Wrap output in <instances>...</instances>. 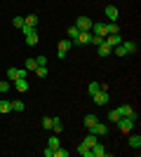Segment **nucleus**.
<instances>
[{
	"instance_id": "nucleus-25",
	"label": "nucleus",
	"mask_w": 141,
	"mask_h": 157,
	"mask_svg": "<svg viewBox=\"0 0 141 157\" xmlns=\"http://www.w3.org/2000/svg\"><path fill=\"white\" fill-rule=\"evenodd\" d=\"M10 89H12V85H10L7 80H2V82H0V94H7Z\"/></svg>"
},
{
	"instance_id": "nucleus-34",
	"label": "nucleus",
	"mask_w": 141,
	"mask_h": 157,
	"mask_svg": "<svg viewBox=\"0 0 141 157\" xmlns=\"http://www.w3.org/2000/svg\"><path fill=\"white\" fill-rule=\"evenodd\" d=\"M99 89H101V85H99V82H89V94H96Z\"/></svg>"
},
{
	"instance_id": "nucleus-17",
	"label": "nucleus",
	"mask_w": 141,
	"mask_h": 157,
	"mask_svg": "<svg viewBox=\"0 0 141 157\" xmlns=\"http://www.w3.org/2000/svg\"><path fill=\"white\" fill-rule=\"evenodd\" d=\"M64 131V124H61L59 117H52V134H61Z\"/></svg>"
},
{
	"instance_id": "nucleus-30",
	"label": "nucleus",
	"mask_w": 141,
	"mask_h": 157,
	"mask_svg": "<svg viewBox=\"0 0 141 157\" xmlns=\"http://www.w3.org/2000/svg\"><path fill=\"white\" fill-rule=\"evenodd\" d=\"M12 103V110H24V101H10Z\"/></svg>"
},
{
	"instance_id": "nucleus-15",
	"label": "nucleus",
	"mask_w": 141,
	"mask_h": 157,
	"mask_svg": "<svg viewBox=\"0 0 141 157\" xmlns=\"http://www.w3.org/2000/svg\"><path fill=\"white\" fill-rule=\"evenodd\" d=\"M26 45H28V47L38 45V31H35V28H33V31H31V33L26 35Z\"/></svg>"
},
{
	"instance_id": "nucleus-21",
	"label": "nucleus",
	"mask_w": 141,
	"mask_h": 157,
	"mask_svg": "<svg viewBox=\"0 0 141 157\" xmlns=\"http://www.w3.org/2000/svg\"><path fill=\"white\" fill-rule=\"evenodd\" d=\"M129 145H132V148H136V150L141 148V136H139V134H136V136H129Z\"/></svg>"
},
{
	"instance_id": "nucleus-1",
	"label": "nucleus",
	"mask_w": 141,
	"mask_h": 157,
	"mask_svg": "<svg viewBox=\"0 0 141 157\" xmlns=\"http://www.w3.org/2000/svg\"><path fill=\"white\" fill-rule=\"evenodd\" d=\"M132 52H136L134 42H120L118 47H113V52H111V54H115V56H127V54H132Z\"/></svg>"
},
{
	"instance_id": "nucleus-7",
	"label": "nucleus",
	"mask_w": 141,
	"mask_h": 157,
	"mask_svg": "<svg viewBox=\"0 0 141 157\" xmlns=\"http://www.w3.org/2000/svg\"><path fill=\"white\" fill-rule=\"evenodd\" d=\"M71 45H73L71 40H61L59 45H57V52H59V59H66V52L71 49Z\"/></svg>"
},
{
	"instance_id": "nucleus-36",
	"label": "nucleus",
	"mask_w": 141,
	"mask_h": 157,
	"mask_svg": "<svg viewBox=\"0 0 141 157\" xmlns=\"http://www.w3.org/2000/svg\"><path fill=\"white\" fill-rule=\"evenodd\" d=\"M101 42H104V38H99V35H92V45H96V47H99Z\"/></svg>"
},
{
	"instance_id": "nucleus-33",
	"label": "nucleus",
	"mask_w": 141,
	"mask_h": 157,
	"mask_svg": "<svg viewBox=\"0 0 141 157\" xmlns=\"http://www.w3.org/2000/svg\"><path fill=\"white\" fill-rule=\"evenodd\" d=\"M42 129H52V117H42Z\"/></svg>"
},
{
	"instance_id": "nucleus-11",
	"label": "nucleus",
	"mask_w": 141,
	"mask_h": 157,
	"mask_svg": "<svg viewBox=\"0 0 141 157\" xmlns=\"http://www.w3.org/2000/svg\"><path fill=\"white\" fill-rule=\"evenodd\" d=\"M104 42H106L108 47H118L122 42V38H120V33H115V35H106V38H104Z\"/></svg>"
},
{
	"instance_id": "nucleus-2",
	"label": "nucleus",
	"mask_w": 141,
	"mask_h": 157,
	"mask_svg": "<svg viewBox=\"0 0 141 157\" xmlns=\"http://www.w3.org/2000/svg\"><path fill=\"white\" fill-rule=\"evenodd\" d=\"M134 124H136V120H132V117H120L118 120V127H120V131H125V134H129V131L134 129Z\"/></svg>"
},
{
	"instance_id": "nucleus-14",
	"label": "nucleus",
	"mask_w": 141,
	"mask_h": 157,
	"mask_svg": "<svg viewBox=\"0 0 141 157\" xmlns=\"http://www.w3.org/2000/svg\"><path fill=\"white\" fill-rule=\"evenodd\" d=\"M14 89H17V92H26V89H28V82H26V78L14 80Z\"/></svg>"
},
{
	"instance_id": "nucleus-10",
	"label": "nucleus",
	"mask_w": 141,
	"mask_h": 157,
	"mask_svg": "<svg viewBox=\"0 0 141 157\" xmlns=\"http://www.w3.org/2000/svg\"><path fill=\"white\" fill-rule=\"evenodd\" d=\"M106 155H108V150L99 143V141H96V143L92 145V157H106Z\"/></svg>"
},
{
	"instance_id": "nucleus-31",
	"label": "nucleus",
	"mask_w": 141,
	"mask_h": 157,
	"mask_svg": "<svg viewBox=\"0 0 141 157\" xmlns=\"http://www.w3.org/2000/svg\"><path fill=\"white\" fill-rule=\"evenodd\" d=\"M12 24H14L17 28H21L24 24H26V21H24V17H14V19H12Z\"/></svg>"
},
{
	"instance_id": "nucleus-8",
	"label": "nucleus",
	"mask_w": 141,
	"mask_h": 157,
	"mask_svg": "<svg viewBox=\"0 0 141 157\" xmlns=\"http://www.w3.org/2000/svg\"><path fill=\"white\" fill-rule=\"evenodd\" d=\"M92 24H94L92 19H87V17H80V19H78V24H75V28H78V31H92Z\"/></svg>"
},
{
	"instance_id": "nucleus-32",
	"label": "nucleus",
	"mask_w": 141,
	"mask_h": 157,
	"mask_svg": "<svg viewBox=\"0 0 141 157\" xmlns=\"http://www.w3.org/2000/svg\"><path fill=\"white\" fill-rule=\"evenodd\" d=\"M108 120H111V122H118V120H120V115H118V110H115V108L108 113Z\"/></svg>"
},
{
	"instance_id": "nucleus-27",
	"label": "nucleus",
	"mask_w": 141,
	"mask_h": 157,
	"mask_svg": "<svg viewBox=\"0 0 141 157\" xmlns=\"http://www.w3.org/2000/svg\"><path fill=\"white\" fill-rule=\"evenodd\" d=\"M35 75H38V78H45V75H47V66H38V68H35Z\"/></svg>"
},
{
	"instance_id": "nucleus-16",
	"label": "nucleus",
	"mask_w": 141,
	"mask_h": 157,
	"mask_svg": "<svg viewBox=\"0 0 141 157\" xmlns=\"http://www.w3.org/2000/svg\"><path fill=\"white\" fill-rule=\"evenodd\" d=\"M96 141H99V136H94V134H87V136L82 138V145H87L89 150H92V145L96 143Z\"/></svg>"
},
{
	"instance_id": "nucleus-4",
	"label": "nucleus",
	"mask_w": 141,
	"mask_h": 157,
	"mask_svg": "<svg viewBox=\"0 0 141 157\" xmlns=\"http://www.w3.org/2000/svg\"><path fill=\"white\" fill-rule=\"evenodd\" d=\"M89 134H94V136H106V134H108V124L96 122L94 127H89Z\"/></svg>"
},
{
	"instance_id": "nucleus-28",
	"label": "nucleus",
	"mask_w": 141,
	"mask_h": 157,
	"mask_svg": "<svg viewBox=\"0 0 141 157\" xmlns=\"http://www.w3.org/2000/svg\"><path fill=\"white\" fill-rule=\"evenodd\" d=\"M78 33H80V31H78L75 26H71V28H68V38H71V42H73V40L78 38Z\"/></svg>"
},
{
	"instance_id": "nucleus-13",
	"label": "nucleus",
	"mask_w": 141,
	"mask_h": 157,
	"mask_svg": "<svg viewBox=\"0 0 141 157\" xmlns=\"http://www.w3.org/2000/svg\"><path fill=\"white\" fill-rule=\"evenodd\" d=\"M104 12H106L108 21H118V7H115V5H108L106 10H104Z\"/></svg>"
},
{
	"instance_id": "nucleus-12",
	"label": "nucleus",
	"mask_w": 141,
	"mask_h": 157,
	"mask_svg": "<svg viewBox=\"0 0 141 157\" xmlns=\"http://www.w3.org/2000/svg\"><path fill=\"white\" fill-rule=\"evenodd\" d=\"M61 145V138H59V134H52V136L47 138V148H52V150H57Z\"/></svg>"
},
{
	"instance_id": "nucleus-23",
	"label": "nucleus",
	"mask_w": 141,
	"mask_h": 157,
	"mask_svg": "<svg viewBox=\"0 0 141 157\" xmlns=\"http://www.w3.org/2000/svg\"><path fill=\"white\" fill-rule=\"evenodd\" d=\"M96 122H99V120H96V115H87V117H85V127H87V129H89V127H94Z\"/></svg>"
},
{
	"instance_id": "nucleus-9",
	"label": "nucleus",
	"mask_w": 141,
	"mask_h": 157,
	"mask_svg": "<svg viewBox=\"0 0 141 157\" xmlns=\"http://www.w3.org/2000/svg\"><path fill=\"white\" fill-rule=\"evenodd\" d=\"M92 35L106 38V35H108V31H106V24H92Z\"/></svg>"
},
{
	"instance_id": "nucleus-19",
	"label": "nucleus",
	"mask_w": 141,
	"mask_h": 157,
	"mask_svg": "<svg viewBox=\"0 0 141 157\" xmlns=\"http://www.w3.org/2000/svg\"><path fill=\"white\" fill-rule=\"evenodd\" d=\"M5 78H7V80H12V82H14V80H19V68H7Z\"/></svg>"
},
{
	"instance_id": "nucleus-6",
	"label": "nucleus",
	"mask_w": 141,
	"mask_h": 157,
	"mask_svg": "<svg viewBox=\"0 0 141 157\" xmlns=\"http://www.w3.org/2000/svg\"><path fill=\"white\" fill-rule=\"evenodd\" d=\"M115 110H118V115H120V117H132V120H136V113L132 110V105H118Z\"/></svg>"
},
{
	"instance_id": "nucleus-22",
	"label": "nucleus",
	"mask_w": 141,
	"mask_h": 157,
	"mask_svg": "<svg viewBox=\"0 0 141 157\" xmlns=\"http://www.w3.org/2000/svg\"><path fill=\"white\" fill-rule=\"evenodd\" d=\"M24 68H26L28 73H33L35 68H38V63H35V59H26V63H24Z\"/></svg>"
},
{
	"instance_id": "nucleus-26",
	"label": "nucleus",
	"mask_w": 141,
	"mask_h": 157,
	"mask_svg": "<svg viewBox=\"0 0 141 157\" xmlns=\"http://www.w3.org/2000/svg\"><path fill=\"white\" fill-rule=\"evenodd\" d=\"M12 110V103L10 101H0V113H10Z\"/></svg>"
},
{
	"instance_id": "nucleus-3",
	"label": "nucleus",
	"mask_w": 141,
	"mask_h": 157,
	"mask_svg": "<svg viewBox=\"0 0 141 157\" xmlns=\"http://www.w3.org/2000/svg\"><path fill=\"white\" fill-rule=\"evenodd\" d=\"M73 42L75 45H89V42H92V31H80Z\"/></svg>"
},
{
	"instance_id": "nucleus-18",
	"label": "nucleus",
	"mask_w": 141,
	"mask_h": 157,
	"mask_svg": "<svg viewBox=\"0 0 141 157\" xmlns=\"http://www.w3.org/2000/svg\"><path fill=\"white\" fill-rule=\"evenodd\" d=\"M96 49H99V56H111V52H113V47H108L106 42H101Z\"/></svg>"
},
{
	"instance_id": "nucleus-20",
	"label": "nucleus",
	"mask_w": 141,
	"mask_h": 157,
	"mask_svg": "<svg viewBox=\"0 0 141 157\" xmlns=\"http://www.w3.org/2000/svg\"><path fill=\"white\" fill-rule=\"evenodd\" d=\"M24 21H26V24H28V26H38V21H40V19H38V14H28V17H26V19H24Z\"/></svg>"
},
{
	"instance_id": "nucleus-24",
	"label": "nucleus",
	"mask_w": 141,
	"mask_h": 157,
	"mask_svg": "<svg viewBox=\"0 0 141 157\" xmlns=\"http://www.w3.org/2000/svg\"><path fill=\"white\" fill-rule=\"evenodd\" d=\"M78 152H80V155H82V157H92V150H89L87 145H82V143H80V145H78Z\"/></svg>"
},
{
	"instance_id": "nucleus-5",
	"label": "nucleus",
	"mask_w": 141,
	"mask_h": 157,
	"mask_svg": "<svg viewBox=\"0 0 141 157\" xmlns=\"http://www.w3.org/2000/svg\"><path fill=\"white\" fill-rule=\"evenodd\" d=\"M92 98H94V103H96V105H106L108 98H111V94H106L104 89H99L96 94H92Z\"/></svg>"
},
{
	"instance_id": "nucleus-35",
	"label": "nucleus",
	"mask_w": 141,
	"mask_h": 157,
	"mask_svg": "<svg viewBox=\"0 0 141 157\" xmlns=\"http://www.w3.org/2000/svg\"><path fill=\"white\" fill-rule=\"evenodd\" d=\"M35 63H38V66H47V56H42V54H40V56H35Z\"/></svg>"
},
{
	"instance_id": "nucleus-29",
	"label": "nucleus",
	"mask_w": 141,
	"mask_h": 157,
	"mask_svg": "<svg viewBox=\"0 0 141 157\" xmlns=\"http://www.w3.org/2000/svg\"><path fill=\"white\" fill-rule=\"evenodd\" d=\"M54 157H68V150H64V148H57V150H54Z\"/></svg>"
}]
</instances>
